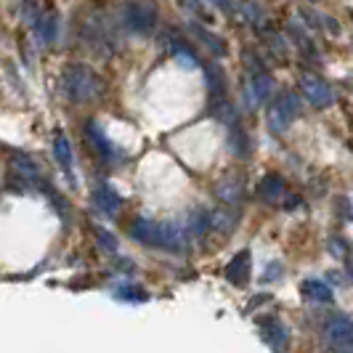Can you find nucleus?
<instances>
[{"label":"nucleus","mask_w":353,"mask_h":353,"mask_svg":"<svg viewBox=\"0 0 353 353\" xmlns=\"http://www.w3.org/2000/svg\"><path fill=\"white\" fill-rule=\"evenodd\" d=\"M130 234L152 248H165V250H181L183 248V236L176 223H165V221H149V218H136Z\"/></svg>","instance_id":"obj_1"},{"label":"nucleus","mask_w":353,"mask_h":353,"mask_svg":"<svg viewBox=\"0 0 353 353\" xmlns=\"http://www.w3.org/2000/svg\"><path fill=\"white\" fill-rule=\"evenodd\" d=\"M61 88H64L70 101L80 104V101H88L99 93V77L83 64H70L61 74Z\"/></svg>","instance_id":"obj_2"},{"label":"nucleus","mask_w":353,"mask_h":353,"mask_svg":"<svg viewBox=\"0 0 353 353\" xmlns=\"http://www.w3.org/2000/svg\"><path fill=\"white\" fill-rule=\"evenodd\" d=\"M301 114V104H298V96L295 93H284L282 99H276L271 109H268V123L274 133H287L292 123L298 120Z\"/></svg>","instance_id":"obj_3"},{"label":"nucleus","mask_w":353,"mask_h":353,"mask_svg":"<svg viewBox=\"0 0 353 353\" xmlns=\"http://www.w3.org/2000/svg\"><path fill=\"white\" fill-rule=\"evenodd\" d=\"M324 337L332 351H353V319L335 314L324 327Z\"/></svg>","instance_id":"obj_4"},{"label":"nucleus","mask_w":353,"mask_h":353,"mask_svg":"<svg viewBox=\"0 0 353 353\" xmlns=\"http://www.w3.org/2000/svg\"><path fill=\"white\" fill-rule=\"evenodd\" d=\"M301 88H303V96H305L314 106H330L332 101H335V93H332V88H330L321 77L305 74V77L301 80Z\"/></svg>","instance_id":"obj_5"},{"label":"nucleus","mask_w":353,"mask_h":353,"mask_svg":"<svg viewBox=\"0 0 353 353\" xmlns=\"http://www.w3.org/2000/svg\"><path fill=\"white\" fill-rule=\"evenodd\" d=\"M125 14V24H128V30H133V32H149L152 27H154V14H152V8H146L141 3H128L123 8Z\"/></svg>","instance_id":"obj_6"},{"label":"nucleus","mask_w":353,"mask_h":353,"mask_svg":"<svg viewBox=\"0 0 353 353\" xmlns=\"http://www.w3.org/2000/svg\"><path fill=\"white\" fill-rule=\"evenodd\" d=\"M250 250H242L239 255H234V261L226 265V279L236 287H245L250 279Z\"/></svg>","instance_id":"obj_7"},{"label":"nucleus","mask_w":353,"mask_h":353,"mask_svg":"<svg viewBox=\"0 0 353 353\" xmlns=\"http://www.w3.org/2000/svg\"><path fill=\"white\" fill-rule=\"evenodd\" d=\"M258 194L263 196L265 202L276 205L287 196V189H284V181L279 176H265L261 183H258Z\"/></svg>","instance_id":"obj_8"},{"label":"nucleus","mask_w":353,"mask_h":353,"mask_svg":"<svg viewBox=\"0 0 353 353\" xmlns=\"http://www.w3.org/2000/svg\"><path fill=\"white\" fill-rule=\"evenodd\" d=\"M258 327H261L263 337L268 340V345H274V348H284V330H282V324H279V319L276 316H261L258 319Z\"/></svg>","instance_id":"obj_9"},{"label":"nucleus","mask_w":353,"mask_h":353,"mask_svg":"<svg viewBox=\"0 0 353 353\" xmlns=\"http://www.w3.org/2000/svg\"><path fill=\"white\" fill-rule=\"evenodd\" d=\"M93 202H96V208H101V210L109 212V215H114V212L120 210V205H123V199L114 194L112 186H99V189L93 192Z\"/></svg>","instance_id":"obj_10"},{"label":"nucleus","mask_w":353,"mask_h":353,"mask_svg":"<svg viewBox=\"0 0 353 353\" xmlns=\"http://www.w3.org/2000/svg\"><path fill=\"white\" fill-rule=\"evenodd\" d=\"M301 290H303V295L311 298V301H321V303L332 301V290L324 282H319V279H305Z\"/></svg>","instance_id":"obj_11"},{"label":"nucleus","mask_w":353,"mask_h":353,"mask_svg":"<svg viewBox=\"0 0 353 353\" xmlns=\"http://www.w3.org/2000/svg\"><path fill=\"white\" fill-rule=\"evenodd\" d=\"M85 136H88V141H93V146H96V149H99L104 157H112V154H114V146L109 143L106 133L96 123H88V128H85Z\"/></svg>","instance_id":"obj_12"},{"label":"nucleus","mask_w":353,"mask_h":353,"mask_svg":"<svg viewBox=\"0 0 353 353\" xmlns=\"http://www.w3.org/2000/svg\"><path fill=\"white\" fill-rule=\"evenodd\" d=\"M210 229H212V212L194 210L189 215V234L192 236H205Z\"/></svg>","instance_id":"obj_13"},{"label":"nucleus","mask_w":353,"mask_h":353,"mask_svg":"<svg viewBox=\"0 0 353 353\" xmlns=\"http://www.w3.org/2000/svg\"><path fill=\"white\" fill-rule=\"evenodd\" d=\"M252 96H255V101H268V96H271V74L265 70H258L252 74Z\"/></svg>","instance_id":"obj_14"},{"label":"nucleus","mask_w":353,"mask_h":353,"mask_svg":"<svg viewBox=\"0 0 353 353\" xmlns=\"http://www.w3.org/2000/svg\"><path fill=\"white\" fill-rule=\"evenodd\" d=\"M53 152H56V159H59V165L67 170V176H70V181H74L72 178V162H74V157H72V146H70V141L59 133L56 136V143H53Z\"/></svg>","instance_id":"obj_15"},{"label":"nucleus","mask_w":353,"mask_h":353,"mask_svg":"<svg viewBox=\"0 0 353 353\" xmlns=\"http://www.w3.org/2000/svg\"><path fill=\"white\" fill-rule=\"evenodd\" d=\"M170 53L176 56L178 61L183 64V67H199V61H196V53L186 46V43H181V40H173L170 43Z\"/></svg>","instance_id":"obj_16"},{"label":"nucleus","mask_w":353,"mask_h":353,"mask_svg":"<svg viewBox=\"0 0 353 353\" xmlns=\"http://www.w3.org/2000/svg\"><path fill=\"white\" fill-rule=\"evenodd\" d=\"M215 194L221 196V199H223L226 205H239V202H242V194H245V192H242V186H239V183H234L231 189H226V183H218Z\"/></svg>","instance_id":"obj_17"},{"label":"nucleus","mask_w":353,"mask_h":353,"mask_svg":"<svg viewBox=\"0 0 353 353\" xmlns=\"http://www.w3.org/2000/svg\"><path fill=\"white\" fill-rule=\"evenodd\" d=\"M192 30H194L196 35H202V40H205V43H208V46H210V48L218 53V56H223V53H226V46H223L218 37L212 35V32H208L205 27H199V24H192Z\"/></svg>","instance_id":"obj_18"},{"label":"nucleus","mask_w":353,"mask_h":353,"mask_svg":"<svg viewBox=\"0 0 353 353\" xmlns=\"http://www.w3.org/2000/svg\"><path fill=\"white\" fill-rule=\"evenodd\" d=\"M210 3H215L221 11H226V14H234V3L231 0H210Z\"/></svg>","instance_id":"obj_19"},{"label":"nucleus","mask_w":353,"mask_h":353,"mask_svg":"<svg viewBox=\"0 0 353 353\" xmlns=\"http://www.w3.org/2000/svg\"><path fill=\"white\" fill-rule=\"evenodd\" d=\"M348 274L353 276V252H348Z\"/></svg>","instance_id":"obj_20"}]
</instances>
